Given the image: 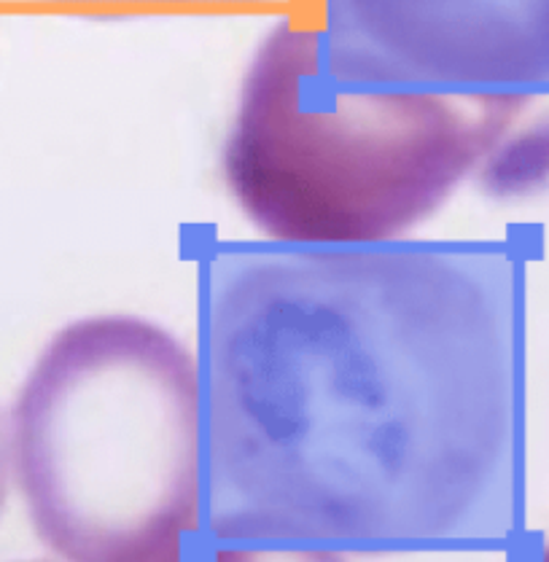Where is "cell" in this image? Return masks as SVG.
<instances>
[{
    "label": "cell",
    "mask_w": 549,
    "mask_h": 562,
    "mask_svg": "<svg viewBox=\"0 0 549 562\" xmlns=\"http://www.w3.org/2000/svg\"><path fill=\"white\" fill-rule=\"evenodd\" d=\"M208 543L404 554L517 528L523 272L491 240L197 250Z\"/></svg>",
    "instance_id": "obj_1"
},
{
    "label": "cell",
    "mask_w": 549,
    "mask_h": 562,
    "mask_svg": "<svg viewBox=\"0 0 549 562\" xmlns=\"http://www.w3.org/2000/svg\"><path fill=\"white\" fill-rule=\"evenodd\" d=\"M321 57L350 87L549 98V0H313Z\"/></svg>",
    "instance_id": "obj_4"
},
{
    "label": "cell",
    "mask_w": 549,
    "mask_h": 562,
    "mask_svg": "<svg viewBox=\"0 0 549 562\" xmlns=\"http://www.w3.org/2000/svg\"><path fill=\"white\" fill-rule=\"evenodd\" d=\"M294 3L300 0H0V5L11 11L94 22L141 20V16L256 14V11L289 9Z\"/></svg>",
    "instance_id": "obj_5"
},
{
    "label": "cell",
    "mask_w": 549,
    "mask_h": 562,
    "mask_svg": "<svg viewBox=\"0 0 549 562\" xmlns=\"http://www.w3.org/2000/svg\"><path fill=\"white\" fill-rule=\"evenodd\" d=\"M530 105L350 87L324 65L313 14H283L243 74L221 176L265 240H404L482 176Z\"/></svg>",
    "instance_id": "obj_2"
},
{
    "label": "cell",
    "mask_w": 549,
    "mask_h": 562,
    "mask_svg": "<svg viewBox=\"0 0 549 562\" xmlns=\"http://www.w3.org/2000/svg\"><path fill=\"white\" fill-rule=\"evenodd\" d=\"M11 445H9V412L0 406V517H3L5 501L11 490Z\"/></svg>",
    "instance_id": "obj_7"
},
{
    "label": "cell",
    "mask_w": 549,
    "mask_h": 562,
    "mask_svg": "<svg viewBox=\"0 0 549 562\" xmlns=\"http://www.w3.org/2000/svg\"><path fill=\"white\" fill-rule=\"evenodd\" d=\"M187 562V560H181ZM189 562H345V554L307 547H265V543H211V552Z\"/></svg>",
    "instance_id": "obj_6"
},
{
    "label": "cell",
    "mask_w": 549,
    "mask_h": 562,
    "mask_svg": "<svg viewBox=\"0 0 549 562\" xmlns=\"http://www.w3.org/2000/svg\"><path fill=\"white\" fill-rule=\"evenodd\" d=\"M11 480L63 562H181L202 530L194 352L130 313L65 323L9 409Z\"/></svg>",
    "instance_id": "obj_3"
},
{
    "label": "cell",
    "mask_w": 549,
    "mask_h": 562,
    "mask_svg": "<svg viewBox=\"0 0 549 562\" xmlns=\"http://www.w3.org/2000/svg\"><path fill=\"white\" fill-rule=\"evenodd\" d=\"M530 562H549V543H547L545 549H541V552H539V558H536V560H530Z\"/></svg>",
    "instance_id": "obj_8"
}]
</instances>
